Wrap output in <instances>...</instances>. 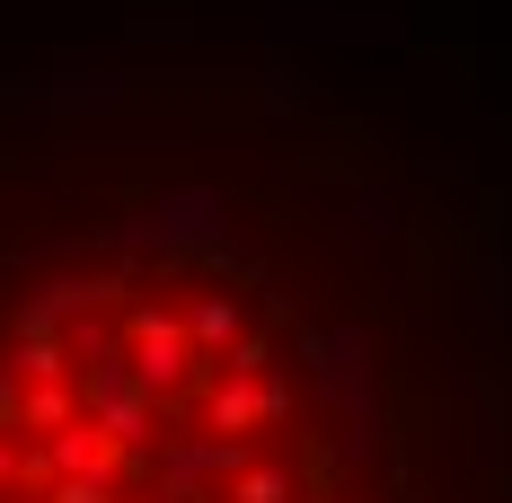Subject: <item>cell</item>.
<instances>
[{"label": "cell", "mask_w": 512, "mask_h": 503, "mask_svg": "<svg viewBox=\"0 0 512 503\" xmlns=\"http://www.w3.org/2000/svg\"><path fill=\"white\" fill-rule=\"evenodd\" d=\"M0 503H345L283 309L212 221L53 195L0 239Z\"/></svg>", "instance_id": "6da1fadb"}]
</instances>
